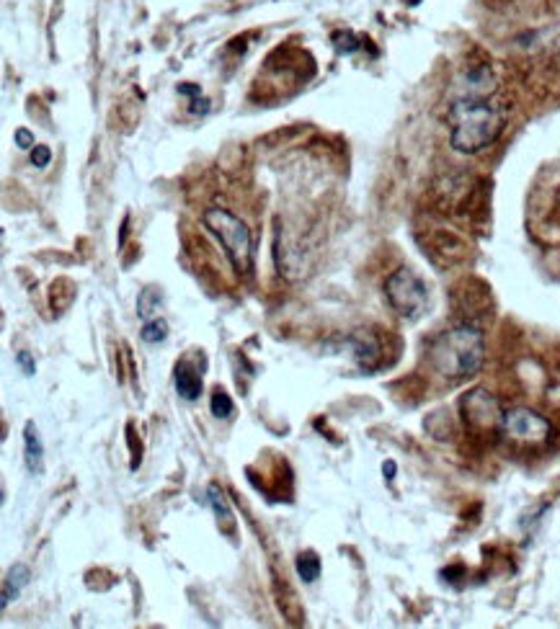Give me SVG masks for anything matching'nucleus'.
<instances>
[{"label":"nucleus","instance_id":"1","mask_svg":"<svg viewBox=\"0 0 560 629\" xmlns=\"http://www.w3.org/2000/svg\"><path fill=\"white\" fill-rule=\"evenodd\" d=\"M506 109L488 96L465 93L450 106V145L462 155H475L499 140Z\"/></svg>","mask_w":560,"mask_h":629},{"label":"nucleus","instance_id":"2","mask_svg":"<svg viewBox=\"0 0 560 629\" xmlns=\"http://www.w3.org/2000/svg\"><path fill=\"white\" fill-rule=\"evenodd\" d=\"M429 361L434 372L452 382L475 377L486 361V338L475 325H455L431 341Z\"/></svg>","mask_w":560,"mask_h":629},{"label":"nucleus","instance_id":"3","mask_svg":"<svg viewBox=\"0 0 560 629\" xmlns=\"http://www.w3.org/2000/svg\"><path fill=\"white\" fill-rule=\"evenodd\" d=\"M202 222H204V227L215 235L217 243L222 245V251H225V256H228L235 274L251 276L253 274V243H251V230L246 227V222L222 207L207 209V212L202 214Z\"/></svg>","mask_w":560,"mask_h":629},{"label":"nucleus","instance_id":"4","mask_svg":"<svg viewBox=\"0 0 560 629\" xmlns=\"http://www.w3.org/2000/svg\"><path fill=\"white\" fill-rule=\"evenodd\" d=\"M385 297L400 318L419 320L429 310V287L413 269H398L385 281Z\"/></svg>","mask_w":560,"mask_h":629},{"label":"nucleus","instance_id":"5","mask_svg":"<svg viewBox=\"0 0 560 629\" xmlns=\"http://www.w3.org/2000/svg\"><path fill=\"white\" fill-rule=\"evenodd\" d=\"M501 431L519 444H545L553 439V423L530 408L504 410Z\"/></svg>","mask_w":560,"mask_h":629},{"label":"nucleus","instance_id":"6","mask_svg":"<svg viewBox=\"0 0 560 629\" xmlns=\"http://www.w3.org/2000/svg\"><path fill=\"white\" fill-rule=\"evenodd\" d=\"M462 416L475 431H493V428H501L504 410L499 408V400L486 390H475L462 400Z\"/></svg>","mask_w":560,"mask_h":629},{"label":"nucleus","instance_id":"7","mask_svg":"<svg viewBox=\"0 0 560 629\" xmlns=\"http://www.w3.org/2000/svg\"><path fill=\"white\" fill-rule=\"evenodd\" d=\"M24 462H26V470L31 472V475H42L44 470V446L42 441H39V434H37V426L34 423H26L24 428Z\"/></svg>","mask_w":560,"mask_h":629},{"label":"nucleus","instance_id":"8","mask_svg":"<svg viewBox=\"0 0 560 629\" xmlns=\"http://www.w3.org/2000/svg\"><path fill=\"white\" fill-rule=\"evenodd\" d=\"M173 382H176V392H179L184 400L194 403L202 395V377H199L194 369H189V364H179L176 374H173Z\"/></svg>","mask_w":560,"mask_h":629},{"label":"nucleus","instance_id":"9","mask_svg":"<svg viewBox=\"0 0 560 629\" xmlns=\"http://www.w3.org/2000/svg\"><path fill=\"white\" fill-rule=\"evenodd\" d=\"M29 578H31L29 568H26V565H21V562L8 570V578L3 581V601H0V606H3V609H8V604H11V601L19 599L21 588L29 583Z\"/></svg>","mask_w":560,"mask_h":629},{"label":"nucleus","instance_id":"10","mask_svg":"<svg viewBox=\"0 0 560 629\" xmlns=\"http://www.w3.org/2000/svg\"><path fill=\"white\" fill-rule=\"evenodd\" d=\"M160 302H163V294H160V289H155V287L142 289V294L137 297V315H140L142 320H150V315L158 310Z\"/></svg>","mask_w":560,"mask_h":629},{"label":"nucleus","instance_id":"11","mask_svg":"<svg viewBox=\"0 0 560 629\" xmlns=\"http://www.w3.org/2000/svg\"><path fill=\"white\" fill-rule=\"evenodd\" d=\"M297 573H300V578L305 583H313L318 581V575H320V557L315 555V552H302L300 557H297Z\"/></svg>","mask_w":560,"mask_h":629},{"label":"nucleus","instance_id":"12","mask_svg":"<svg viewBox=\"0 0 560 629\" xmlns=\"http://www.w3.org/2000/svg\"><path fill=\"white\" fill-rule=\"evenodd\" d=\"M140 338L145 343H163L168 338V323L166 320H160V318L148 320V323H145V328H142Z\"/></svg>","mask_w":560,"mask_h":629},{"label":"nucleus","instance_id":"13","mask_svg":"<svg viewBox=\"0 0 560 629\" xmlns=\"http://www.w3.org/2000/svg\"><path fill=\"white\" fill-rule=\"evenodd\" d=\"M207 498H210V503H212V508H215V513H217V519H222V521H233V513H230V506H228V501H225V495H222V490L217 488V485H210V490H207Z\"/></svg>","mask_w":560,"mask_h":629},{"label":"nucleus","instance_id":"14","mask_svg":"<svg viewBox=\"0 0 560 629\" xmlns=\"http://www.w3.org/2000/svg\"><path fill=\"white\" fill-rule=\"evenodd\" d=\"M212 413H215V418H230V413H233V400H230L228 392L222 390L212 392Z\"/></svg>","mask_w":560,"mask_h":629},{"label":"nucleus","instance_id":"15","mask_svg":"<svg viewBox=\"0 0 560 629\" xmlns=\"http://www.w3.org/2000/svg\"><path fill=\"white\" fill-rule=\"evenodd\" d=\"M333 44H336V49L344 52V55H351V52H357L359 49V39L354 37L351 31H339V34H333Z\"/></svg>","mask_w":560,"mask_h":629},{"label":"nucleus","instance_id":"16","mask_svg":"<svg viewBox=\"0 0 560 629\" xmlns=\"http://www.w3.org/2000/svg\"><path fill=\"white\" fill-rule=\"evenodd\" d=\"M52 160V150L47 145H34L31 150V165H37V168H44V165H50Z\"/></svg>","mask_w":560,"mask_h":629},{"label":"nucleus","instance_id":"17","mask_svg":"<svg viewBox=\"0 0 560 629\" xmlns=\"http://www.w3.org/2000/svg\"><path fill=\"white\" fill-rule=\"evenodd\" d=\"M16 364H19L21 372H24L26 377H31V374L37 372V364H34V359H31L29 351H19V354H16Z\"/></svg>","mask_w":560,"mask_h":629},{"label":"nucleus","instance_id":"18","mask_svg":"<svg viewBox=\"0 0 560 629\" xmlns=\"http://www.w3.org/2000/svg\"><path fill=\"white\" fill-rule=\"evenodd\" d=\"M13 137H16V145H19L21 150H34V135H31L29 129H24V127L16 129V135Z\"/></svg>","mask_w":560,"mask_h":629},{"label":"nucleus","instance_id":"19","mask_svg":"<svg viewBox=\"0 0 560 629\" xmlns=\"http://www.w3.org/2000/svg\"><path fill=\"white\" fill-rule=\"evenodd\" d=\"M179 93H181V96H194V98H197L202 91H199V86H179Z\"/></svg>","mask_w":560,"mask_h":629},{"label":"nucleus","instance_id":"20","mask_svg":"<svg viewBox=\"0 0 560 629\" xmlns=\"http://www.w3.org/2000/svg\"><path fill=\"white\" fill-rule=\"evenodd\" d=\"M385 472H388V475H385V477H393V472H395L393 462H388V465H385Z\"/></svg>","mask_w":560,"mask_h":629},{"label":"nucleus","instance_id":"21","mask_svg":"<svg viewBox=\"0 0 560 629\" xmlns=\"http://www.w3.org/2000/svg\"><path fill=\"white\" fill-rule=\"evenodd\" d=\"M408 3H411V6H416V3H419V0H408Z\"/></svg>","mask_w":560,"mask_h":629}]
</instances>
